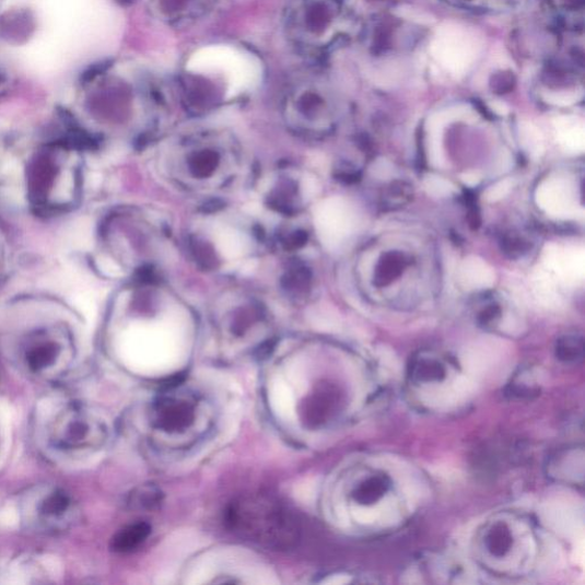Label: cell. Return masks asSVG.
I'll return each instance as SVG.
<instances>
[{"label": "cell", "instance_id": "cell-17", "mask_svg": "<svg viewBox=\"0 0 585 585\" xmlns=\"http://www.w3.org/2000/svg\"><path fill=\"white\" fill-rule=\"evenodd\" d=\"M584 346L582 339L568 337L558 341L555 347V358L565 364H577L582 362Z\"/></svg>", "mask_w": 585, "mask_h": 585}, {"label": "cell", "instance_id": "cell-22", "mask_svg": "<svg viewBox=\"0 0 585 585\" xmlns=\"http://www.w3.org/2000/svg\"><path fill=\"white\" fill-rule=\"evenodd\" d=\"M393 169L394 167L388 161L381 160L374 163L372 172L378 179H388L393 174Z\"/></svg>", "mask_w": 585, "mask_h": 585}, {"label": "cell", "instance_id": "cell-24", "mask_svg": "<svg viewBox=\"0 0 585 585\" xmlns=\"http://www.w3.org/2000/svg\"><path fill=\"white\" fill-rule=\"evenodd\" d=\"M102 264H104V267H102V269H104V271L107 274H109L112 277H120V276H122L120 268L117 267V265H115L110 260H104V261H102Z\"/></svg>", "mask_w": 585, "mask_h": 585}, {"label": "cell", "instance_id": "cell-15", "mask_svg": "<svg viewBox=\"0 0 585 585\" xmlns=\"http://www.w3.org/2000/svg\"><path fill=\"white\" fill-rule=\"evenodd\" d=\"M446 374L445 366L432 358H417L409 367V376L416 384L442 383Z\"/></svg>", "mask_w": 585, "mask_h": 585}, {"label": "cell", "instance_id": "cell-3", "mask_svg": "<svg viewBox=\"0 0 585 585\" xmlns=\"http://www.w3.org/2000/svg\"><path fill=\"white\" fill-rule=\"evenodd\" d=\"M260 66L253 55L233 46L209 47L188 62L182 79L191 84L221 81L232 98L258 83Z\"/></svg>", "mask_w": 585, "mask_h": 585}, {"label": "cell", "instance_id": "cell-2", "mask_svg": "<svg viewBox=\"0 0 585 585\" xmlns=\"http://www.w3.org/2000/svg\"><path fill=\"white\" fill-rule=\"evenodd\" d=\"M346 7L342 0H289L283 27L297 54L323 56L344 33Z\"/></svg>", "mask_w": 585, "mask_h": 585}, {"label": "cell", "instance_id": "cell-16", "mask_svg": "<svg viewBox=\"0 0 585 585\" xmlns=\"http://www.w3.org/2000/svg\"><path fill=\"white\" fill-rule=\"evenodd\" d=\"M484 543L491 555L503 558L513 549V531L505 523L496 522L487 531Z\"/></svg>", "mask_w": 585, "mask_h": 585}, {"label": "cell", "instance_id": "cell-8", "mask_svg": "<svg viewBox=\"0 0 585 585\" xmlns=\"http://www.w3.org/2000/svg\"><path fill=\"white\" fill-rule=\"evenodd\" d=\"M162 20L171 24H188L214 10L218 0H152Z\"/></svg>", "mask_w": 585, "mask_h": 585}, {"label": "cell", "instance_id": "cell-7", "mask_svg": "<svg viewBox=\"0 0 585 585\" xmlns=\"http://www.w3.org/2000/svg\"><path fill=\"white\" fill-rule=\"evenodd\" d=\"M315 225L323 244L335 248L351 234L354 225L353 214L344 199L328 198L315 210Z\"/></svg>", "mask_w": 585, "mask_h": 585}, {"label": "cell", "instance_id": "cell-5", "mask_svg": "<svg viewBox=\"0 0 585 585\" xmlns=\"http://www.w3.org/2000/svg\"><path fill=\"white\" fill-rule=\"evenodd\" d=\"M48 437L60 451L80 452L104 443L106 429L84 406L72 402L50 422Z\"/></svg>", "mask_w": 585, "mask_h": 585}, {"label": "cell", "instance_id": "cell-20", "mask_svg": "<svg viewBox=\"0 0 585 585\" xmlns=\"http://www.w3.org/2000/svg\"><path fill=\"white\" fill-rule=\"evenodd\" d=\"M425 189L436 197H446L455 191V187L437 175H428L424 180Z\"/></svg>", "mask_w": 585, "mask_h": 585}, {"label": "cell", "instance_id": "cell-1", "mask_svg": "<svg viewBox=\"0 0 585 585\" xmlns=\"http://www.w3.org/2000/svg\"><path fill=\"white\" fill-rule=\"evenodd\" d=\"M225 522L239 538L267 549H289L299 539V523L293 513L266 494H249L233 502Z\"/></svg>", "mask_w": 585, "mask_h": 585}, {"label": "cell", "instance_id": "cell-13", "mask_svg": "<svg viewBox=\"0 0 585 585\" xmlns=\"http://www.w3.org/2000/svg\"><path fill=\"white\" fill-rule=\"evenodd\" d=\"M149 524L140 522L119 529L110 542V548L118 553L137 550L150 536Z\"/></svg>", "mask_w": 585, "mask_h": 585}, {"label": "cell", "instance_id": "cell-10", "mask_svg": "<svg viewBox=\"0 0 585 585\" xmlns=\"http://www.w3.org/2000/svg\"><path fill=\"white\" fill-rule=\"evenodd\" d=\"M550 473L557 479L577 481V476L583 479L584 453L583 448H570L559 453L550 464Z\"/></svg>", "mask_w": 585, "mask_h": 585}, {"label": "cell", "instance_id": "cell-25", "mask_svg": "<svg viewBox=\"0 0 585 585\" xmlns=\"http://www.w3.org/2000/svg\"><path fill=\"white\" fill-rule=\"evenodd\" d=\"M463 182L468 186H476L479 183V177L475 173H468L463 176Z\"/></svg>", "mask_w": 585, "mask_h": 585}, {"label": "cell", "instance_id": "cell-21", "mask_svg": "<svg viewBox=\"0 0 585 585\" xmlns=\"http://www.w3.org/2000/svg\"><path fill=\"white\" fill-rule=\"evenodd\" d=\"M512 187L513 184L511 180L501 182L488 191V198L492 201H496L511 191Z\"/></svg>", "mask_w": 585, "mask_h": 585}, {"label": "cell", "instance_id": "cell-11", "mask_svg": "<svg viewBox=\"0 0 585 585\" xmlns=\"http://www.w3.org/2000/svg\"><path fill=\"white\" fill-rule=\"evenodd\" d=\"M215 245L221 256L232 261L242 258L247 253L249 241L236 229L224 226L215 234Z\"/></svg>", "mask_w": 585, "mask_h": 585}, {"label": "cell", "instance_id": "cell-12", "mask_svg": "<svg viewBox=\"0 0 585 585\" xmlns=\"http://www.w3.org/2000/svg\"><path fill=\"white\" fill-rule=\"evenodd\" d=\"M391 488L386 475H373L360 482L352 492V498L361 505H373L385 498Z\"/></svg>", "mask_w": 585, "mask_h": 585}, {"label": "cell", "instance_id": "cell-4", "mask_svg": "<svg viewBox=\"0 0 585 585\" xmlns=\"http://www.w3.org/2000/svg\"><path fill=\"white\" fill-rule=\"evenodd\" d=\"M22 525L40 536H60L79 523V503L57 485H35L19 501Z\"/></svg>", "mask_w": 585, "mask_h": 585}, {"label": "cell", "instance_id": "cell-9", "mask_svg": "<svg viewBox=\"0 0 585 585\" xmlns=\"http://www.w3.org/2000/svg\"><path fill=\"white\" fill-rule=\"evenodd\" d=\"M194 407L185 400L167 398L162 400L155 411V422L164 431H179L194 421Z\"/></svg>", "mask_w": 585, "mask_h": 585}, {"label": "cell", "instance_id": "cell-19", "mask_svg": "<svg viewBox=\"0 0 585 585\" xmlns=\"http://www.w3.org/2000/svg\"><path fill=\"white\" fill-rule=\"evenodd\" d=\"M163 500L162 492L154 487H143L140 488L134 494H132L131 503L133 506L140 508H152L157 507Z\"/></svg>", "mask_w": 585, "mask_h": 585}, {"label": "cell", "instance_id": "cell-6", "mask_svg": "<svg viewBox=\"0 0 585 585\" xmlns=\"http://www.w3.org/2000/svg\"><path fill=\"white\" fill-rule=\"evenodd\" d=\"M74 353L68 336L58 332H43L24 344L22 361L39 379L54 383L66 376L71 368Z\"/></svg>", "mask_w": 585, "mask_h": 585}, {"label": "cell", "instance_id": "cell-14", "mask_svg": "<svg viewBox=\"0 0 585 585\" xmlns=\"http://www.w3.org/2000/svg\"><path fill=\"white\" fill-rule=\"evenodd\" d=\"M492 269L477 258L466 259L461 267V279L466 288L471 290L487 289L493 285L495 279Z\"/></svg>", "mask_w": 585, "mask_h": 585}, {"label": "cell", "instance_id": "cell-18", "mask_svg": "<svg viewBox=\"0 0 585 585\" xmlns=\"http://www.w3.org/2000/svg\"><path fill=\"white\" fill-rule=\"evenodd\" d=\"M517 375L507 387L506 395L515 399H531L540 394V388L533 379Z\"/></svg>", "mask_w": 585, "mask_h": 585}, {"label": "cell", "instance_id": "cell-23", "mask_svg": "<svg viewBox=\"0 0 585 585\" xmlns=\"http://www.w3.org/2000/svg\"><path fill=\"white\" fill-rule=\"evenodd\" d=\"M319 189L318 183L314 176L307 175L303 179L302 190L305 197L312 198L317 195Z\"/></svg>", "mask_w": 585, "mask_h": 585}]
</instances>
